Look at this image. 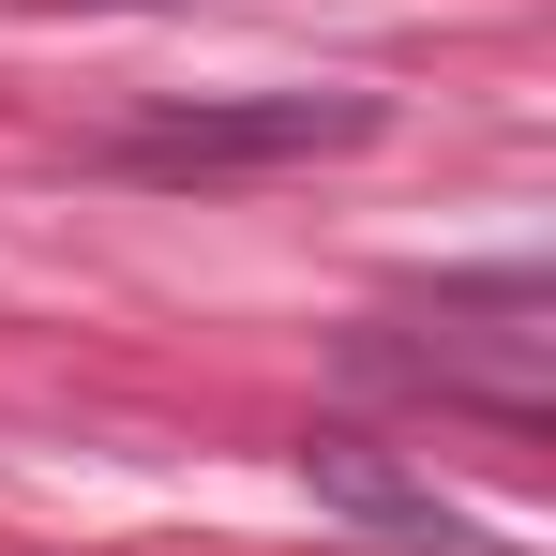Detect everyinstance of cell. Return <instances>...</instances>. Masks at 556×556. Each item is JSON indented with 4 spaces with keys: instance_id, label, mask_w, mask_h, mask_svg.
I'll return each mask as SVG.
<instances>
[{
    "instance_id": "obj_1",
    "label": "cell",
    "mask_w": 556,
    "mask_h": 556,
    "mask_svg": "<svg viewBox=\"0 0 556 556\" xmlns=\"http://www.w3.org/2000/svg\"><path fill=\"white\" fill-rule=\"evenodd\" d=\"M376 91H271V105H181L136 121V166H271V151H362Z\"/></svg>"
},
{
    "instance_id": "obj_2",
    "label": "cell",
    "mask_w": 556,
    "mask_h": 556,
    "mask_svg": "<svg viewBox=\"0 0 556 556\" xmlns=\"http://www.w3.org/2000/svg\"><path fill=\"white\" fill-rule=\"evenodd\" d=\"M301 481H316L331 511H362V527H391V542H421V556H527L511 527H481V511H452L437 481H406V466L376 452V437H316V452H301Z\"/></svg>"
}]
</instances>
